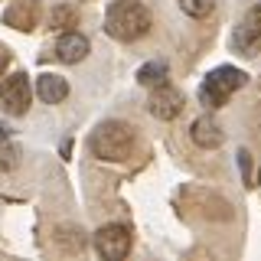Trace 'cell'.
Listing matches in <instances>:
<instances>
[{"label": "cell", "instance_id": "5b68a950", "mask_svg": "<svg viewBox=\"0 0 261 261\" xmlns=\"http://www.w3.org/2000/svg\"><path fill=\"white\" fill-rule=\"evenodd\" d=\"M95 251H98L105 261H121V258H127V251H130V228H127V225H118V222L101 225V228L95 232Z\"/></svg>", "mask_w": 261, "mask_h": 261}, {"label": "cell", "instance_id": "9a60e30c", "mask_svg": "<svg viewBox=\"0 0 261 261\" xmlns=\"http://www.w3.org/2000/svg\"><path fill=\"white\" fill-rule=\"evenodd\" d=\"M7 62H10V53H7L4 46H0V75H4V69H7Z\"/></svg>", "mask_w": 261, "mask_h": 261}, {"label": "cell", "instance_id": "3957f363", "mask_svg": "<svg viewBox=\"0 0 261 261\" xmlns=\"http://www.w3.org/2000/svg\"><path fill=\"white\" fill-rule=\"evenodd\" d=\"M248 82L242 69H235V65H219V69H212L206 79H202L199 85V101L209 105V108H222V105L232 98L239 88Z\"/></svg>", "mask_w": 261, "mask_h": 261}, {"label": "cell", "instance_id": "7c38bea8", "mask_svg": "<svg viewBox=\"0 0 261 261\" xmlns=\"http://www.w3.org/2000/svg\"><path fill=\"white\" fill-rule=\"evenodd\" d=\"M167 79H170V65L163 62V59H150V62H144L141 69H137V82L147 85V88H157Z\"/></svg>", "mask_w": 261, "mask_h": 261}, {"label": "cell", "instance_id": "5bb4252c", "mask_svg": "<svg viewBox=\"0 0 261 261\" xmlns=\"http://www.w3.org/2000/svg\"><path fill=\"white\" fill-rule=\"evenodd\" d=\"M53 23H65V27H69V23H75V13H72V10H56Z\"/></svg>", "mask_w": 261, "mask_h": 261}, {"label": "cell", "instance_id": "4fadbf2b", "mask_svg": "<svg viewBox=\"0 0 261 261\" xmlns=\"http://www.w3.org/2000/svg\"><path fill=\"white\" fill-rule=\"evenodd\" d=\"M179 10L186 16H196V20H202V16H209L216 10V0H179Z\"/></svg>", "mask_w": 261, "mask_h": 261}, {"label": "cell", "instance_id": "6da1fadb", "mask_svg": "<svg viewBox=\"0 0 261 261\" xmlns=\"http://www.w3.org/2000/svg\"><path fill=\"white\" fill-rule=\"evenodd\" d=\"M153 27L150 10L141 0H114L105 13V33L118 43H137L141 36H147Z\"/></svg>", "mask_w": 261, "mask_h": 261}, {"label": "cell", "instance_id": "9c48e42d", "mask_svg": "<svg viewBox=\"0 0 261 261\" xmlns=\"http://www.w3.org/2000/svg\"><path fill=\"white\" fill-rule=\"evenodd\" d=\"M190 134H193V141L199 144L202 150H216V147L225 141V134H222V124H219L216 118H209V114H202V118H196V121H193Z\"/></svg>", "mask_w": 261, "mask_h": 261}, {"label": "cell", "instance_id": "52a82bcc", "mask_svg": "<svg viewBox=\"0 0 261 261\" xmlns=\"http://www.w3.org/2000/svg\"><path fill=\"white\" fill-rule=\"evenodd\" d=\"M147 108H150V114H153L157 121H173L176 114L183 111V95L163 82V85L153 88V95H150V101H147Z\"/></svg>", "mask_w": 261, "mask_h": 261}, {"label": "cell", "instance_id": "8fae6325", "mask_svg": "<svg viewBox=\"0 0 261 261\" xmlns=\"http://www.w3.org/2000/svg\"><path fill=\"white\" fill-rule=\"evenodd\" d=\"M36 95L43 98L46 105H59V101H65V98H69V82H65L62 75H39Z\"/></svg>", "mask_w": 261, "mask_h": 261}, {"label": "cell", "instance_id": "ba28073f", "mask_svg": "<svg viewBox=\"0 0 261 261\" xmlns=\"http://www.w3.org/2000/svg\"><path fill=\"white\" fill-rule=\"evenodd\" d=\"M39 16H43V7H39V0H13V4L7 7L4 20H7V27L30 33V30L39 23Z\"/></svg>", "mask_w": 261, "mask_h": 261}, {"label": "cell", "instance_id": "7a4b0ae2", "mask_svg": "<svg viewBox=\"0 0 261 261\" xmlns=\"http://www.w3.org/2000/svg\"><path fill=\"white\" fill-rule=\"evenodd\" d=\"M88 147H92V153L98 160L121 163L134 150V127L124 124V121H101L92 130V137H88Z\"/></svg>", "mask_w": 261, "mask_h": 261}, {"label": "cell", "instance_id": "30bf717a", "mask_svg": "<svg viewBox=\"0 0 261 261\" xmlns=\"http://www.w3.org/2000/svg\"><path fill=\"white\" fill-rule=\"evenodd\" d=\"M88 49L92 46H88V39L82 33H62L59 43H56V59L65 62V65H75L88 56Z\"/></svg>", "mask_w": 261, "mask_h": 261}, {"label": "cell", "instance_id": "8992f818", "mask_svg": "<svg viewBox=\"0 0 261 261\" xmlns=\"http://www.w3.org/2000/svg\"><path fill=\"white\" fill-rule=\"evenodd\" d=\"M232 46L245 56H255L261 49V4H255L245 13V20L239 23V30H235V36H232Z\"/></svg>", "mask_w": 261, "mask_h": 261}, {"label": "cell", "instance_id": "277c9868", "mask_svg": "<svg viewBox=\"0 0 261 261\" xmlns=\"http://www.w3.org/2000/svg\"><path fill=\"white\" fill-rule=\"evenodd\" d=\"M30 101H33L30 75L16 72V75L4 79V85H0V111H7L10 118H20V114H27Z\"/></svg>", "mask_w": 261, "mask_h": 261}]
</instances>
